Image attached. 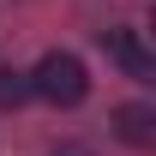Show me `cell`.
<instances>
[{
	"instance_id": "obj_4",
	"label": "cell",
	"mask_w": 156,
	"mask_h": 156,
	"mask_svg": "<svg viewBox=\"0 0 156 156\" xmlns=\"http://www.w3.org/2000/svg\"><path fill=\"white\" fill-rule=\"evenodd\" d=\"M30 96V72H12V66H0V108H18Z\"/></svg>"
},
{
	"instance_id": "obj_1",
	"label": "cell",
	"mask_w": 156,
	"mask_h": 156,
	"mask_svg": "<svg viewBox=\"0 0 156 156\" xmlns=\"http://www.w3.org/2000/svg\"><path fill=\"white\" fill-rule=\"evenodd\" d=\"M30 96L54 102V108H78V102L90 96V72H84V60L78 54H42L36 72H30Z\"/></svg>"
},
{
	"instance_id": "obj_3",
	"label": "cell",
	"mask_w": 156,
	"mask_h": 156,
	"mask_svg": "<svg viewBox=\"0 0 156 156\" xmlns=\"http://www.w3.org/2000/svg\"><path fill=\"white\" fill-rule=\"evenodd\" d=\"M114 132L126 138V144H156V108L150 102H126V108H114Z\"/></svg>"
},
{
	"instance_id": "obj_2",
	"label": "cell",
	"mask_w": 156,
	"mask_h": 156,
	"mask_svg": "<svg viewBox=\"0 0 156 156\" xmlns=\"http://www.w3.org/2000/svg\"><path fill=\"white\" fill-rule=\"evenodd\" d=\"M102 48H108V60H120V66H126V78H156V60H150V48H144V36H138V30L114 24V30H102Z\"/></svg>"
}]
</instances>
